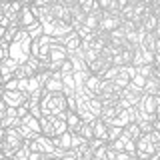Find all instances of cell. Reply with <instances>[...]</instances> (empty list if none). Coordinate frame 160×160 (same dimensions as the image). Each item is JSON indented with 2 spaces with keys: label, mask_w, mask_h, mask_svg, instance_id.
I'll return each mask as SVG.
<instances>
[{
  "label": "cell",
  "mask_w": 160,
  "mask_h": 160,
  "mask_svg": "<svg viewBox=\"0 0 160 160\" xmlns=\"http://www.w3.org/2000/svg\"><path fill=\"white\" fill-rule=\"evenodd\" d=\"M40 110H42V114L66 118V110H68L66 94L62 90L60 92H48V90H44L42 96H40Z\"/></svg>",
  "instance_id": "1"
},
{
  "label": "cell",
  "mask_w": 160,
  "mask_h": 160,
  "mask_svg": "<svg viewBox=\"0 0 160 160\" xmlns=\"http://www.w3.org/2000/svg\"><path fill=\"white\" fill-rule=\"evenodd\" d=\"M24 144H26V138L20 134V130L16 126H10L6 128L4 138L0 140V150L4 152V158H14V152L18 148H22Z\"/></svg>",
  "instance_id": "2"
},
{
  "label": "cell",
  "mask_w": 160,
  "mask_h": 160,
  "mask_svg": "<svg viewBox=\"0 0 160 160\" xmlns=\"http://www.w3.org/2000/svg\"><path fill=\"white\" fill-rule=\"evenodd\" d=\"M154 154H156V148H154V140L150 138V132H142L136 138V154L134 156L140 160H150L154 158Z\"/></svg>",
  "instance_id": "3"
},
{
  "label": "cell",
  "mask_w": 160,
  "mask_h": 160,
  "mask_svg": "<svg viewBox=\"0 0 160 160\" xmlns=\"http://www.w3.org/2000/svg\"><path fill=\"white\" fill-rule=\"evenodd\" d=\"M28 98V92L26 90H20V88H14V90H4L2 94V100L6 102V106H20V104H24Z\"/></svg>",
  "instance_id": "4"
},
{
  "label": "cell",
  "mask_w": 160,
  "mask_h": 160,
  "mask_svg": "<svg viewBox=\"0 0 160 160\" xmlns=\"http://www.w3.org/2000/svg\"><path fill=\"white\" fill-rule=\"evenodd\" d=\"M100 84H102V76H98V74H88V78L82 82V90H84V94H86V98L98 96Z\"/></svg>",
  "instance_id": "5"
},
{
  "label": "cell",
  "mask_w": 160,
  "mask_h": 160,
  "mask_svg": "<svg viewBox=\"0 0 160 160\" xmlns=\"http://www.w3.org/2000/svg\"><path fill=\"white\" fill-rule=\"evenodd\" d=\"M24 4L18 2V0H4L2 2V14L4 18L8 20V22H14V20H18V14L20 10H22Z\"/></svg>",
  "instance_id": "6"
},
{
  "label": "cell",
  "mask_w": 160,
  "mask_h": 160,
  "mask_svg": "<svg viewBox=\"0 0 160 160\" xmlns=\"http://www.w3.org/2000/svg\"><path fill=\"white\" fill-rule=\"evenodd\" d=\"M18 22H20L22 28H28L30 24L38 22V16H36V12L32 10L30 4H24V6H22V10H20V14H18Z\"/></svg>",
  "instance_id": "7"
},
{
  "label": "cell",
  "mask_w": 160,
  "mask_h": 160,
  "mask_svg": "<svg viewBox=\"0 0 160 160\" xmlns=\"http://www.w3.org/2000/svg\"><path fill=\"white\" fill-rule=\"evenodd\" d=\"M52 144H54V148H60V150L72 148V132H70V130H66V132H62V134L52 136Z\"/></svg>",
  "instance_id": "8"
},
{
  "label": "cell",
  "mask_w": 160,
  "mask_h": 160,
  "mask_svg": "<svg viewBox=\"0 0 160 160\" xmlns=\"http://www.w3.org/2000/svg\"><path fill=\"white\" fill-rule=\"evenodd\" d=\"M110 66V62H106L102 56H98V58H94L92 62H88L86 64V68H88V72L90 74H98V76H102L104 74V70H106Z\"/></svg>",
  "instance_id": "9"
},
{
  "label": "cell",
  "mask_w": 160,
  "mask_h": 160,
  "mask_svg": "<svg viewBox=\"0 0 160 160\" xmlns=\"http://www.w3.org/2000/svg\"><path fill=\"white\" fill-rule=\"evenodd\" d=\"M60 42H62V46L66 48V52L70 54V52H74V50H78V48H80V44H82V40H80V36H78V34H76V32L72 30V32H70L66 38H62Z\"/></svg>",
  "instance_id": "10"
},
{
  "label": "cell",
  "mask_w": 160,
  "mask_h": 160,
  "mask_svg": "<svg viewBox=\"0 0 160 160\" xmlns=\"http://www.w3.org/2000/svg\"><path fill=\"white\" fill-rule=\"evenodd\" d=\"M40 134H44V136H54V116H50V114H42L40 116Z\"/></svg>",
  "instance_id": "11"
},
{
  "label": "cell",
  "mask_w": 160,
  "mask_h": 160,
  "mask_svg": "<svg viewBox=\"0 0 160 160\" xmlns=\"http://www.w3.org/2000/svg\"><path fill=\"white\" fill-rule=\"evenodd\" d=\"M80 124H82V118H80V114L76 112V110H66V126L72 134L78 132Z\"/></svg>",
  "instance_id": "12"
},
{
  "label": "cell",
  "mask_w": 160,
  "mask_h": 160,
  "mask_svg": "<svg viewBox=\"0 0 160 160\" xmlns=\"http://www.w3.org/2000/svg\"><path fill=\"white\" fill-rule=\"evenodd\" d=\"M20 122H22L32 134H40V118L34 116L32 112H28L26 116H22V118H20Z\"/></svg>",
  "instance_id": "13"
},
{
  "label": "cell",
  "mask_w": 160,
  "mask_h": 160,
  "mask_svg": "<svg viewBox=\"0 0 160 160\" xmlns=\"http://www.w3.org/2000/svg\"><path fill=\"white\" fill-rule=\"evenodd\" d=\"M156 36H154V32H144L142 36H140V42H138V46L140 48H144V50H154L156 48Z\"/></svg>",
  "instance_id": "14"
},
{
  "label": "cell",
  "mask_w": 160,
  "mask_h": 160,
  "mask_svg": "<svg viewBox=\"0 0 160 160\" xmlns=\"http://www.w3.org/2000/svg\"><path fill=\"white\" fill-rule=\"evenodd\" d=\"M140 126H138V122H128L126 126L122 128V136H126L128 140H136L140 136Z\"/></svg>",
  "instance_id": "15"
},
{
  "label": "cell",
  "mask_w": 160,
  "mask_h": 160,
  "mask_svg": "<svg viewBox=\"0 0 160 160\" xmlns=\"http://www.w3.org/2000/svg\"><path fill=\"white\" fill-rule=\"evenodd\" d=\"M160 88V76H156V74H152L150 78H146V82H144V92L146 94H156Z\"/></svg>",
  "instance_id": "16"
},
{
  "label": "cell",
  "mask_w": 160,
  "mask_h": 160,
  "mask_svg": "<svg viewBox=\"0 0 160 160\" xmlns=\"http://www.w3.org/2000/svg\"><path fill=\"white\" fill-rule=\"evenodd\" d=\"M86 102H88V108H90V112H92V116H100V112H102V108H104L100 96H90Z\"/></svg>",
  "instance_id": "17"
},
{
  "label": "cell",
  "mask_w": 160,
  "mask_h": 160,
  "mask_svg": "<svg viewBox=\"0 0 160 160\" xmlns=\"http://www.w3.org/2000/svg\"><path fill=\"white\" fill-rule=\"evenodd\" d=\"M118 112H120V106H118V104H114V106H104V108H102V112H100V118H104V120H106V122L110 124L114 118H116V114H118Z\"/></svg>",
  "instance_id": "18"
},
{
  "label": "cell",
  "mask_w": 160,
  "mask_h": 160,
  "mask_svg": "<svg viewBox=\"0 0 160 160\" xmlns=\"http://www.w3.org/2000/svg\"><path fill=\"white\" fill-rule=\"evenodd\" d=\"M42 32H44V28H42V24H40V22H34V24H30V26L26 28V34H28L30 40H38Z\"/></svg>",
  "instance_id": "19"
},
{
  "label": "cell",
  "mask_w": 160,
  "mask_h": 160,
  "mask_svg": "<svg viewBox=\"0 0 160 160\" xmlns=\"http://www.w3.org/2000/svg\"><path fill=\"white\" fill-rule=\"evenodd\" d=\"M18 60H14V58H6V60H2V62H0V68H2V72H14L16 74V68H18Z\"/></svg>",
  "instance_id": "20"
},
{
  "label": "cell",
  "mask_w": 160,
  "mask_h": 160,
  "mask_svg": "<svg viewBox=\"0 0 160 160\" xmlns=\"http://www.w3.org/2000/svg\"><path fill=\"white\" fill-rule=\"evenodd\" d=\"M40 88H42V82L38 80V76H36V74H34V76H30L28 82H26V92L28 94H34V92H38Z\"/></svg>",
  "instance_id": "21"
},
{
  "label": "cell",
  "mask_w": 160,
  "mask_h": 160,
  "mask_svg": "<svg viewBox=\"0 0 160 160\" xmlns=\"http://www.w3.org/2000/svg\"><path fill=\"white\" fill-rule=\"evenodd\" d=\"M118 136H122V126H116V124H110L108 132H106V142H112Z\"/></svg>",
  "instance_id": "22"
},
{
  "label": "cell",
  "mask_w": 160,
  "mask_h": 160,
  "mask_svg": "<svg viewBox=\"0 0 160 160\" xmlns=\"http://www.w3.org/2000/svg\"><path fill=\"white\" fill-rule=\"evenodd\" d=\"M136 72L144 78H150L154 74V64H140V66H136Z\"/></svg>",
  "instance_id": "23"
},
{
  "label": "cell",
  "mask_w": 160,
  "mask_h": 160,
  "mask_svg": "<svg viewBox=\"0 0 160 160\" xmlns=\"http://www.w3.org/2000/svg\"><path fill=\"white\" fill-rule=\"evenodd\" d=\"M60 72H62V74L74 72V64H72V60H70V58H64L62 62H60Z\"/></svg>",
  "instance_id": "24"
},
{
  "label": "cell",
  "mask_w": 160,
  "mask_h": 160,
  "mask_svg": "<svg viewBox=\"0 0 160 160\" xmlns=\"http://www.w3.org/2000/svg\"><path fill=\"white\" fill-rule=\"evenodd\" d=\"M112 82H114V86H116L118 90H122V88H126L128 84H130V78H126V76H122V74H118V76L114 78Z\"/></svg>",
  "instance_id": "25"
},
{
  "label": "cell",
  "mask_w": 160,
  "mask_h": 160,
  "mask_svg": "<svg viewBox=\"0 0 160 160\" xmlns=\"http://www.w3.org/2000/svg\"><path fill=\"white\" fill-rule=\"evenodd\" d=\"M116 76H118V66H112V64H110L102 74V78H106V80H114Z\"/></svg>",
  "instance_id": "26"
},
{
  "label": "cell",
  "mask_w": 160,
  "mask_h": 160,
  "mask_svg": "<svg viewBox=\"0 0 160 160\" xmlns=\"http://www.w3.org/2000/svg\"><path fill=\"white\" fill-rule=\"evenodd\" d=\"M126 136H118L116 140H112V142H108L110 146H112L114 150H124V146H126Z\"/></svg>",
  "instance_id": "27"
},
{
  "label": "cell",
  "mask_w": 160,
  "mask_h": 160,
  "mask_svg": "<svg viewBox=\"0 0 160 160\" xmlns=\"http://www.w3.org/2000/svg\"><path fill=\"white\" fill-rule=\"evenodd\" d=\"M76 4L80 6V10H82L84 14H88L90 10H92V4H94V0H76Z\"/></svg>",
  "instance_id": "28"
},
{
  "label": "cell",
  "mask_w": 160,
  "mask_h": 160,
  "mask_svg": "<svg viewBox=\"0 0 160 160\" xmlns=\"http://www.w3.org/2000/svg\"><path fill=\"white\" fill-rule=\"evenodd\" d=\"M94 160H106V142L94 150Z\"/></svg>",
  "instance_id": "29"
},
{
  "label": "cell",
  "mask_w": 160,
  "mask_h": 160,
  "mask_svg": "<svg viewBox=\"0 0 160 160\" xmlns=\"http://www.w3.org/2000/svg\"><path fill=\"white\" fill-rule=\"evenodd\" d=\"M2 86H4V90H14V88H18V78H16V76L10 78L8 82H4V84H2Z\"/></svg>",
  "instance_id": "30"
},
{
  "label": "cell",
  "mask_w": 160,
  "mask_h": 160,
  "mask_svg": "<svg viewBox=\"0 0 160 160\" xmlns=\"http://www.w3.org/2000/svg\"><path fill=\"white\" fill-rule=\"evenodd\" d=\"M8 58V42H0V62Z\"/></svg>",
  "instance_id": "31"
},
{
  "label": "cell",
  "mask_w": 160,
  "mask_h": 160,
  "mask_svg": "<svg viewBox=\"0 0 160 160\" xmlns=\"http://www.w3.org/2000/svg\"><path fill=\"white\" fill-rule=\"evenodd\" d=\"M130 82H134V84H136V86L144 88V82H146V78H144V76H140V74L136 72V74H134V76H132V80H130Z\"/></svg>",
  "instance_id": "32"
},
{
  "label": "cell",
  "mask_w": 160,
  "mask_h": 160,
  "mask_svg": "<svg viewBox=\"0 0 160 160\" xmlns=\"http://www.w3.org/2000/svg\"><path fill=\"white\" fill-rule=\"evenodd\" d=\"M28 112H30V110H28V106H26V102H24V104H20V106H16V116H18V118L26 116Z\"/></svg>",
  "instance_id": "33"
},
{
  "label": "cell",
  "mask_w": 160,
  "mask_h": 160,
  "mask_svg": "<svg viewBox=\"0 0 160 160\" xmlns=\"http://www.w3.org/2000/svg\"><path fill=\"white\" fill-rule=\"evenodd\" d=\"M134 158L130 152H126V150H116V160H130Z\"/></svg>",
  "instance_id": "34"
},
{
  "label": "cell",
  "mask_w": 160,
  "mask_h": 160,
  "mask_svg": "<svg viewBox=\"0 0 160 160\" xmlns=\"http://www.w3.org/2000/svg\"><path fill=\"white\" fill-rule=\"evenodd\" d=\"M138 126H140V132H146V134L154 130L152 128V122H138Z\"/></svg>",
  "instance_id": "35"
},
{
  "label": "cell",
  "mask_w": 160,
  "mask_h": 160,
  "mask_svg": "<svg viewBox=\"0 0 160 160\" xmlns=\"http://www.w3.org/2000/svg\"><path fill=\"white\" fill-rule=\"evenodd\" d=\"M36 6H50L52 2H56V0H32Z\"/></svg>",
  "instance_id": "36"
},
{
  "label": "cell",
  "mask_w": 160,
  "mask_h": 160,
  "mask_svg": "<svg viewBox=\"0 0 160 160\" xmlns=\"http://www.w3.org/2000/svg\"><path fill=\"white\" fill-rule=\"evenodd\" d=\"M4 134H6V126L2 124V120H0V140L4 138Z\"/></svg>",
  "instance_id": "37"
},
{
  "label": "cell",
  "mask_w": 160,
  "mask_h": 160,
  "mask_svg": "<svg viewBox=\"0 0 160 160\" xmlns=\"http://www.w3.org/2000/svg\"><path fill=\"white\" fill-rule=\"evenodd\" d=\"M152 32H154V36H156V38L160 40V20H158V24H156V28H154V30H152Z\"/></svg>",
  "instance_id": "38"
},
{
  "label": "cell",
  "mask_w": 160,
  "mask_h": 160,
  "mask_svg": "<svg viewBox=\"0 0 160 160\" xmlns=\"http://www.w3.org/2000/svg\"><path fill=\"white\" fill-rule=\"evenodd\" d=\"M156 116H160V96H158V108H156Z\"/></svg>",
  "instance_id": "39"
},
{
  "label": "cell",
  "mask_w": 160,
  "mask_h": 160,
  "mask_svg": "<svg viewBox=\"0 0 160 160\" xmlns=\"http://www.w3.org/2000/svg\"><path fill=\"white\" fill-rule=\"evenodd\" d=\"M2 94H4V86L0 84V100H2Z\"/></svg>",
  "instance_id": "40"
},
{
  "label": "cell",
  "mask_w": 160,
  "mask_h": 160,
  "mask_svg": "<svg viewBox=\"0 0 160 160\" xmlns=\"http://www.w3.org/2000/svg\"><path fill=\"white\" fill-rule=\"evenodd\" d=\"M18 2H22V4H30L32 0H18Z\"/></svg>",
  "instance_id": "41"
},
{
  "label": "cell",
  "mask_w": 160,
  "mask_h": 160,
  "mask_svg": "<svg viewBox=\"0 0 160 160\" xmlns=\"http://www.w3.org/2000/svg\"><path fill=\"white\" fill-rule=\"evenodd\" d=\"M4 112H6V110H0V120L4 118Z\"/></svg>",
  "instance_id": "42"
},
{
  "label": "cell",
  "mask_w": 160,
  "mask_h": 160,
  "mask_svg": "<svg viewBox=\"0 0 160 160\" xmlns=\"http://www.w3.org/2000/svg\"><path fill=\"white\" fill-rule=\"evenodd\" d=\"M4 158V152H2V150H0V160H2Z\"/></svg>",
  "instance_id": "43"
}]
</instances>
